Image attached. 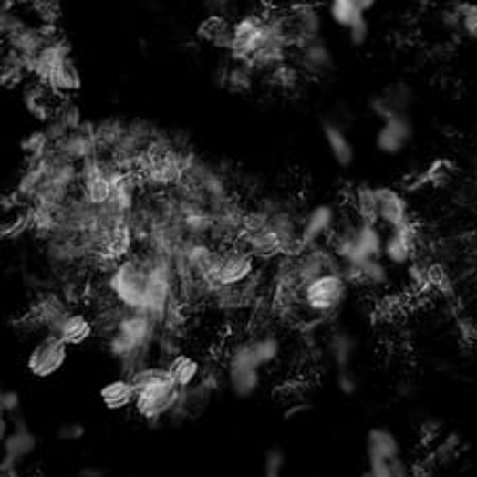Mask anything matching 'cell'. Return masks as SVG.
<instances>
[{
	"mask_svg": "<svg viewBox=\"0 0 477 477\" xmlns=\"http://www.w3.org/2000/svg\"><path fill=\"white\" fill-rule=\"evenodd\" d=\"M352 3H355V6L358 11H363V13H368L371 11L376 6L378 0H352Z\"/></svg>",
	"mask_w": 477,
	"mask_h": 477,
	"instance_id": "ab89813d",
	"label": "cell"
},
{
	"mask_svg": "<svg viewBox=\"0 0 477 477\" xmlns=\"http://www.w3.org/2000/svg\"><path fill=\"white\" fill-rule=\"evenodd\" d=\"M325 348L336 371L350 369L352 358H355L358 350V342L348 329H344V327H333V329L327 333Z\"/></svg>",
	"mask_w": 477,
	"mask_h": 477,
	"instance_id": "ffe728a7",
	"label": "cell"
},
{
	"mask_svg": "<svg viewBox=\"0 0 477 477\" xmlns=\"http://www.w3.org/2000/svg\"><path fill=\"white\" fill-rule=\"evenodd\" d=\"M98 333L96 318H91L89 315H85L81 310L70 308L67 315L57 320L54 329H51L49 336L60 337L68 348H77V346L88 344L91 337Z\"/></svg>",
	"mask_w": 477,
	"mask_h": 477,
	"instance_id": "9a60e30c",
	"label": "cell"
},
{
	"mask_svg": "<svg viewBox=\"0 0 477 477\" xmlns=\"http://www.w3.org/2000/svg\"><path fill=\"white\" fill-rule=\"evenodd\" d=\"M390 469H393V475L395 477H414L416 469L410 467V462L403 459V456H399V459L390 461Z\"/></svg>",
	"mask_w": 477,
	"mask_h": 477,
	"instance_id": "8d00e7d4",
	"label": "cell"
},
{
	"mask_svg": "<svg viewBox=\"0 0 477 477\" xmlns=\"http://www.w3.org/2000/svg\"><path fill=\"white\" fill-rule=\"evenodd\" d=\"M104 291L110 302L149 315L161 327L170 310L181 304L174 261L153 248H140L104 267Z\"/></svg>",
	"mask_w": 477,
	"mask_h": 477,
	"instance_id": "6da1fadb",
	"label": "cell"
},
{
	"mask_svg": "<svg viewBox=\"0 0 477 477\" xmlns=\"http://www.w3.org/2000/svg\"><path fill=\"white\" fill-rule=\"evenodd\" d=\"M461 448H462V440L459 437V433H448L435 446L433 459L437 462H441V465H448V462H452L456 456L461 454Z\"/></svg>",
	"mask_w": 477,
	"mask_h": 477,
	"instance_id": "f1b7e54d",
	"label": "cell"
},
{
	"mask_svg": "<svg viewBox=\"0 0 477 477\" xmlns=\"http://www.w3.org/2000/svg\"><path fill=\"white\" fill-rule=\"evenodd\" d=\"M68 346L60 337L45 333L30 346L26 355V371L36 380H49L60 374L64 365L68 363Z\"/></svg>",
	"mask_w": 477,
	"mask_h": 477,
	"instance_id": "9c48e42d",
	"label": "cell"
},
{
	"mask_svg": "<svg viewBox=\"0 0 477 477\" xmlns=\"http://www.w3.org/2000/svg\"><path fill=\"white\" fill-rule=\"evenodd\" d=\"M342 211H337L336 204L320 202L312 206L302 217V230H299V248H316L331 244L333 233L339 225Z\"/></svg>",
	"mask_w": 477,
	"mask_h": 477,
	"instance_id": "30bf717a",
	"label": "cell"
},
{
	"mask_svg": "<svg viewBox=\"0 0 477 477\" xmlns=\"http://www.w3.org/2000/svg\"><path fill=\"white\" fill-rule=\"evenodd\" d=\"M368 472L371 477H395L393 469H390V461H369Z\"/></svg>",
	"mask_w": 477,
	"mask_h": 477,
	"instance_id": "d590c367",
	"label": "cell"
},
{
	"mask_svg": "<svg viewBox=\"0 0 477 477\" xmlns=\"http://www.w3.org/2000/svg\"><path fill=\"white\" fill-rule=\"evenodd\" d=\"M81 83H83L81 70H79V67H77L75 57H68V60L64 62L60 68L54 70V75L49 77L47 83H43V85H47V88L51 91H56L57 96L70 98L81 89Z\"/></svg>",
	"mask_w": 477,
	"mask_h": 477,
	"instance_id": "484cf974",
	"label": "cell"
},
{
	"mask_svg": "<svg viewBox=\"0 0 477 477\" xmlns=\"http://www.w3.org/2000/svg\"><path fill=\"white\" fill-rule=\"evenodd\" d=\"M166 369L181 390L195 387V384L202 380V376L206 374L204 363H202L195 355H192V352H185V350L170 358L166 363Z\"/></svg>",
	"mask_w": 477,
	"mask_h": 477,
	"instance_id": "603a6c76",
	"label": "cell"
},
{
	"mask_svg": "<svg viewBox=\"0 0 477 477\" xmlns=\"http://www.w3.org/2000/svg\"><path fill=\"white\" fill-rule=\"evenodd\" d=\"M264 365L254 350V344L248 336L236 339L225 352L223 374L227 390L236 399H251L261 389L264 382Z\"/></svg>",
	"mask_w": 477,
	"mask_h": 477,
	"instance_id": "5b68a950",
	"label": "cell"
},
{
	"mask_svg": "<svg viewBox=\"0 0 477 477\" xmlns=\"http://www.w3.org/2000/svg\"><path fill=\"white\" fill-rule=\"evenodd\" d=\"M132 378L136 387L134 411L149 427H160L168 420L172 410L179 403L182 390L176 387L172 376L168 374L166 365L153 363L149 368L136 371Z\"/></svg>",
	"mask_w": 477,
	"mask_h": 477,
	"instance_id": "3957f363",
	"label": "cell"
},
{
	"mask_svg": "<svg viewBox=\"0 0 477 477\" xmlns=\"http://www.w3.org/2000/svg\"><path fill=\"white\" fill-rule=\"evenodd\" d=\"M98 333L104 337L109 357L119 365L121 376H134L142 368L153 365L161 325L142 312L121 308L110 302L96 316Z\"/></svg>",
	"mask_w": 477,
	"mask_h": 477,
	"instance_id": "7a4b0ae2",
	"label": "cell"
},
{
	"mask_svg": "<svg viewBox=\"0 0 477 477\" xmlns=\"http://www.w3.org/2000/svg\"><path fill=\"white\" fill-rule=\"evenodd\" d=\"M54 149L62 155V158H67L73 163H77V166H81L83 161L96 158V155L100 153L96 126H85V123H81L79 128L70 130V132L64 134L60 140H56Z\"/></svg>",
	"mask_w": 477,
	"mask_h": 477,
	"instance_id": "7c38bea8",
	"label": "cell"
},
{
	"mask_svg": "<svg viewBox=\"0 0 477 477\" xmlns=\"http://www.w3.org/2000/svg\"><path fill=\"white\" fill-rule=\"evenodd\" d=\"M368 461H395L403 456L401 440L387 427H371L365 435Z\"/></svg>",
	"mask_w": 477,
	"mask_h": 477,
	"instance_id": "44dd1931",
	"label": "cell"
},
{
	"mask_svg": "<svg viewBox=\"0 0 477 477\" xmlns=\"http://www.w3.org/2000/svg\"><path fill=\"white\" fill-rule=\"evenodd\" d=\"M259 274L261 261L246 246H242L240 242L221 244L217 261H214L213 267L211 286L214 293L219 289H233V286H242L259 278Z\"/></svg>",
	"mask_w": 477,
	"mask_h": 477,
	"instance_id": "8992f818",
	"label": "cell"
},
{
	"mask_svg": "<svg viewBox=\"0 0 477 477\" xmlns=\"http://www.w3.org/2000/svg\"><path fill=\"white\" fill-rule=\"evenodd\" d=\"M202 41H206L213 47L232 51L233 47V22L223 16H211L200 26Z\"/></svg>",
	"mask_w": 477,
	"mask_h": 477,
	"instance_id": "d4e9b609",
	"label": "cell"
},
{
	"mask_svg": "<svg viewBox=\"0 0 477 477\" xmlns=\"http://www.w3.org/2000/svg\"><path fill=\"white\" fill-rule=\"evenodd\" d=\"M98 397H100L104 408L110 411L134 410L136 387L132 378L119 376V378H113V380H109L107 384H102L100 390H98Z\"/></svg>",
	"mask_w": 477,
	"mask_h": 477,
	"instance_id": "7402d4cb",
	"label": "cell"
},
{
	"mask_svg": "<svg viewBox=\"0 0 477 477\" xmlns=\"http://www.w3.org/2000/svg\"><path fill=\"white\" fill-rule=\"evenodd\" d=\"M254 73H257V70H254L253 67H248V64H244V62L233 60V67L225 70L223 85L232 91H248L253 88Z\"/></svg>",
	"mask_w": 477,
	"mask_h": 477,
	"instance_id": "83f0119b",
	"label": "cell"
},
{
	"mask_svg": "<svg viewBox=\"0 0 477 477\" xmlns=\"http://www.w3.org/2000/svg\"><path fill=\"white\" fill-rule=\"evenodd\" d=\"M350 286L352 285L344 278L342 272L323 274L308 286H304L289 315L302 320L304 325L329 323L348 302Z\"/></svg>",
	"mask_w": 477,
	"mask_h": 477,
	"instance_id": "277c9868",
	"label": "cell"
},
{
	"mask_svg": "<svg viewBox=\"0 0 477 477\" xmlns=\"http://www.w3.org/2000/svg\"><path fill=\"white\" fill-rule=\"evenodd\" d=\"M414 126H411L410 115H399L384 119L382 126L376 132V149L382 155H399L410 147Z\"/></svg>",
	"mask_w": 477,
	"mask_h": 477,
	"instance_id": "2e32d148",
	"label": "cell"
},
{
	"mask_svg": "<svg viewBox=\"0 0 477 477\" xmlns=\"http://www.w3.org/2000/svg\"><path fill=\"white\" fill-rule=\"evenodd\" d=\"M85 435H88V427H85V424L79 420L62 422L56 430V437L64 443H77V441L85 440Z\"/></svg>",
	"mask_w": 477,
	"mask_h": 477,
	"instance_id": "d6a6232c",
	"label": "cell"
},
{
	"mask_svg": "<svg viewBox=\"0 0 477 477\" xmlns=\"http://www.w3.org/2000/svg\"><path fill=\"white\" fill-rule=\"evenodd\" d=\"M109 472L100 465H85L79 469V473L77 477H107Z\"/></svg>",
	"mask_w": 477,
	"mask_h": 477,
	"instance_id": "f35d334b",
	"label": "cell"
},
{
	"mask_svg": "<svg viewBox=\"0 0 477 477\" xmlns=\"http://www.w3.org/2000/svg\"><path fill=\"white\" fill-rule=\"evenodd\" d=\"M289 11L291 28L296 32L297 45L304 41H312V38H323L325 28V16L315 3H296Z\"/></svg>",
	"mask_w": 477,
	"mask_h": 477,
	"instance_id": "d6986e66",
	"label": "cell"
},
{
	"mask_svg": "<svg viewBox=\"0 0 477 477\" xmlns=\"http://www.w3.org/2000/svg\"><path fill=\"white\" fill-rule=\"evenodd\" d=\"M73 57V49L62 36H51L45 47L38 51V56L30 64V75L36 77L38 83H47L56 68H60L64 62Z\"/></svg>",
	"mask_w": 477,
	"mask_h": 477,
	"instance_id": "ac0fdd59",
	"label": "cell"
},
{
	"mask_svg": "<svg viewBox=\"0 0 477 477\" xmlns=\"http://www.w3.org/2000/svg\"><path fill=\"white\" fill-rule=\"evenodd\" d=\"M414 102V91L408 83H390L384 88L380 94H376L371 98L369 109L371 113L380 119H390V117H399V115H408V110Z\"/></svg>",
	"mask_w": 477,
	"mask_h": 477,
	"instance_id": "e0dca14e",
	"label": "cell"
},
{
	"mask_svg": "<svg viewBox=\"0 0 477 477\" xmlns=\"http://www.w3.org/2000/svg\"><path fill=\"white\" fill-rule=\"evenodd\" d=\"M297 68L306 73L312 79H323L333 70V54L331 47L323 38H312V41H304L296 47L293 54Z\"/></svg>",
	"mask_w": 477,
	"mask_h": 477,
	"instance_id": "4fadbf2b",
	"label": "cell"
},
{
	"mask_svg": "<svg viewBox=\"0 0 477 477\" xmlns=\"http://www.w3.org/2000/svg\"><path fill=\"white\" fill-rule=\"evenodd\" d=\"M327 11H329V17L333 19V24H337L339 28H346V30H350L352 26L361 22L365 17V13L358 11L352 0H329Z\"/></svg>",
	"mask_w": 477,
	"mask_h": 477,
	"instance_id": "4316f807",
	"label": "cell"
},
{
	"mask_svg": "<svg viewBox=\"0 0 477 477\" xmlns=\"http://www.w3.org/2000/svg\"><path fill=\"white\" fill-rule=\"evenodd\" d=\"M62 477H70V475H62Z\"/></svg>",
	"mask_w": 477,
	"mask_h": 477,
	"instance_id": "b9f144b4",
	"label": "cell"
},
{
	"mask_svg": "<svg viewBox=\"0 0 477 477\" xmlns=\"http://www.w3.org/2000/svg\"><path fill=\"white\" fill-rule=\"evenodd\" d=\"M348 38H350V43L355 45V47H361V45L368 43V38H369V24H368V19H361V22H357L355 26H352V28L348 30Z\"/></svg>",
	"mask_w": 477,
	"mask_h": 477,
	"instance_id": "e575fe53",
	"label": "cell"
},
{
	"mask_svg": "<svg viewBox=\"0 0 477 477\" xmlns=\"http://www.w3.org/2000/svg\"><path fill=\"white\" fill-rule=\"evenodd\" d=\"M9 420V418H6ZM9 433L3 437V459H0V473L3 477H19L24 462L32 459L38 450V437L28 427L24 416L13 418Z\"/></svg>",
	"mask_w": 477,
	"mask_h": 477,
	"instance_id": "ba28073f",
	"label": "cell"
},
{
	"mask_svg": "<svg viewBox=\"0 0 477 477\" xmlns=\"http://www.w3.org/2000/svg\"><path fill=\"white\" fill-rule=\"evenodd\" d=\"M286 467V454L280 446H272L264 454V477H283Z\"/></svg>",
	"mask_w": 477,
	"mask_h": 477,
	"instance_id": "f546056e",
	"label": "cell"
},
{
	"mask_svg": "<svg viewBox=\"0 0 477 477\" xmlns=\"http://www.w3.org/2000/svg\"><path fill=\"white\" fill-rule=\"evenodd\" d=\"M461 17V35L477 41V3H465L456 6Z\"/></svg>",
	"mask_w": 477,
	"mask_h": 477,
	"instance_id": "4dcf8cb0",
	"label": "cell"
},
{
	"mask_svg": "<svg viewBox=\"0 0 477 477\" xmlns=\"http://www.w3.org/2000/svg\"><path fill=\"white\" fill-rule=\"evenodd\" d=\"M336 387L339 393L355 395L358 390V378L352 369H339L336 371Z\"/></svg>",
	"mask_w": 477,
	"mask_h": 477,
	"instance_id": "836d02e7",
	"label": "cell"
},
{
	"mask_svg": "<svg viewBox=\"0 0 477 477\" xmlns=\"http://www.w3.org/2000/svg\"><path fill=\"white\" fill-rule=\"evenodd\" d=\"M323 136L327 147H329L331 158L336 160L339 168H350L355 163V145L346 134V130L342 126L333 121H325L323 123Z\"/></svg>",
	"mask_w": 477,
	"mask_h": 477,
	"instance_id": "cb8c5ba5",
	"label": "cell"
},
{
	"mask_svg": "<svg viewBox=\"0 0 477 477\" xmlns=\"http://www.w3.org/2000/svg\"><path fill=\"white\" fill-rule=\"evenodd\" d=\"M374 221L384 230L410 223L408 200L393 187H374Z\"/></svg>",
	"mask_w": 477,
	"mask_h": 477,
	"instance_id": "8fae6325",
	"label": "cell"
},
{
	"mask_svg": "<svg viewBox=\"0 0 477 477\" xmlns=\"http://www.w3.org/2000/svg\"><path fill=\"white\" fill-rule=\"evenodd\" d=\"M223 387H227L225 374L206 369V374L202 376V380L195 384V387L182 390L179 403H176V408L172 410V414L168 416L166 422L172 424V427H182L185 422L200 418L208 410L213 397Z\"/></svg>",
	"mask_w": 477,
	"mask_h": 477,
	"instance_id": "52a82bcc",
	"label": "cell"
},
{
	"mask_svg": "<svg viewBox=\"0 0 477 477\" xmlns=\"http://www.w3.org/2000/svg\"><path fill=\"white\" fill-rule=\"evenodd\" d=\"M418 251V232L414 221L405 223L395 230H387V238H384V261L390 265H408L414 261Z\"/></svg>",
	"mask_w": 477,
	"mask_h": 477,
	"instance_id": "5bb4252c",
	"label": "cell"
},
{
	"mask_svg": "<svg viewBox=\"0 0 477 477\" xmlns=\"http://www.w3.org/2000/svg\"><path fill=\"white\" fill-rule=\"evenodd\" d=\"M358 477H371V473H369V472H363Z\"/></svg>",
	"mask_w": 477,
	"mask_h": 477,
	"instance_id": "60d3db41",
	"label": "cell"
},
{
	"mask_svg": "<svg viewBox=\"0 0 477 477\" xmlns=\"http://www.w3.org/2000/svg\"><path fill=\"white\" fill-rule=\"evenodd\" d=\"M22 395L13 389H3V393H0V414L13 420V418L22 416Z\"/></svg>",
	"mask_w": 477,
	"mask_h": 477,
	"instance_id": "1f68e13d",
	"label": "cell"
},
{
	"mask_svg": "<svg viewBox=\"0 0 477 477\" xmlns=\"http://www.w3.org/2000/svg\"><path fill=\"white\" fill-rule=\"evenodd\" d=\"M312 410V405L308 401H293L289 408L285 411V420H293V418L302 416V414H308Z\"/></svg>",
	"mask_w": 477,
	"mask_h": 477,
	"instance_id": "74e56055",
	"label": "cell"
}]
</instances>
